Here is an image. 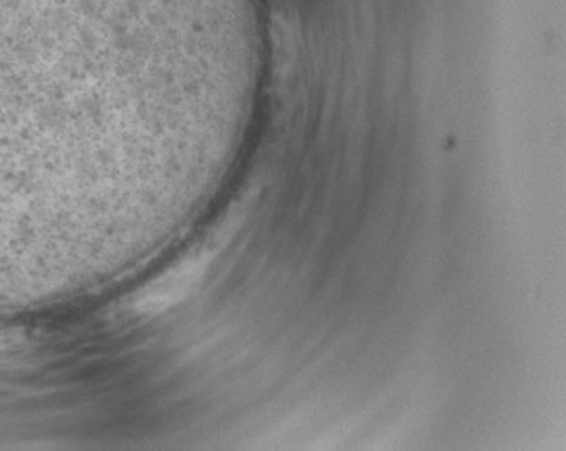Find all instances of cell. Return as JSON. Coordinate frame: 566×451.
<instances>
[{"label": "cell", "instance_id": "obj_1", "mask_svg": "<svg viewBox=\"0 0 566 451\" xmlns=\"http://www.w3.org/2000/svg\"><path fill=\"white\" fill-rule=\"evenodd\" d=\"M259 0H0V230H48L137 187L196 77Z\"/></svg>", "mask_w": 566, "mask_h": 451}, {"label": "cell", "instance_id": "obj_2", "mask_svg": "<svg viewBox=\"0 0 566 451\" xmlns=\"http://www.w3.org/2000/svg\"><path fill=\"white\" fill-rule=\"evenodd\" d=\"M210 260H212V253L207 250L190 254L175 269H170L158 285L142 300V303L153 311H164L167 306L175 305L192 289L193 283L203 276Z\"/></svg>", "mask_w": 566, "mask_h": 451}]
</instances>
